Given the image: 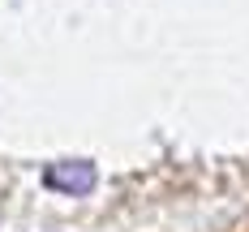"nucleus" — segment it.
Segmentation results:
<instances>
[{
    "label": "nucleus",
    "instance_id": "1",
    "mask_svg": "<svg viewBox=\"0 0 249 232\" xmlns=\"http://www.w3.org/2000/svg\"><path fill=\"white\" fill-rule=\"evenodd\" d=\"M43 189L52 194H65V198H86L95 185H99V168L90 159H56L43 168Z\"/></svg>",
    "mask_w": 249,
    "mask_h": 232
}]
</instances>
